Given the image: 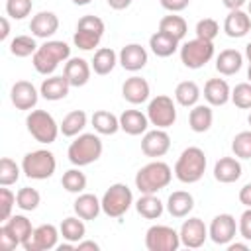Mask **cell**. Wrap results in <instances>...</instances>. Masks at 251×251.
I'll return each instance as SVG.
<instances>
[{"label": "cell", "instance_id": "836d02e7", "mask_svg": "<svg viewBox=\"0 0 251 251\" xmlns=\"http://www.w3.org/2000/svg\"><path fill=\"white\" fill-rule=\"evenodd\" d=\"M86 120L88 118H86V114L82 110H73L63 118V122L59 124V129H61V133L65 137H76L86 127Z\"/></svg>", "mask_w": 251, "mask_h": 251}, {"label": "cell", "instance_id": "be15d7a7", "mask_svg": "<svg viewBox=\"0 0 251 251\" xmlns=\"http://www.w3.org/2000/svg\"><path fill=\"white\" fill-rule=\"evenodd\" d=\"M249 14H251V2H249Z\"/></svg>", "mask_w": 251, "mask_h": 251}, {"label": "cell", "instance_id": "f907efd6", "mask_svg": "<svg viewBox=\"0 0 251 251\" xmlns=\"http://www.w3.org/2000/svg\"><path fill=\"white\" fill-rule=\"evenodd\" d=\"M159 2H161V6H163L165 10H169L171 14L182 12V10L188 8V4H190V0H159Z\"/></svg>", "mask_w": 251, "mask_h": 251}, {"label": "cell", "instance_id": "ffe728a7", "mask_svg": "<svg viewBox=\"0 0 251 251\" xmlns=\"http://www.w3.org/2000/svg\"><path fill=\"white\" fill-rule=\"evenodd\" d=\"M251 29V16L245 14L243 10H229V14L226 16V22H224V31L227 37H233V39H239V37H245Z\"/></svg>", "mask_w": 251, "mask_h": 251}, {"label": "cell", "instance_id": "e0dca14e", "mask_svg": "<svg viewBox=\"0 0 251 251\" xmlns=\"http://www.w3.org/2000/svg\"><path fill=\"white\" fill-rule=\"evenodd\" d=\"M147 59H149V55H147L145 47H141L139 43H127V45H124L122 51H120V55H118V63L126 71H129V73L141 71L147 65Z\"/></svg>", "mask_w": 251, "mask_h": 251}, {"label": "cell", "instance_id": "4316f807", "mask_svg": "<svg viewBox=\"0 0 251 251\" xmlns=\"http://www.w3.org/2000/svg\"><path fill=\"white\" fill-rule=\"evenodd\" d=\"M69 80L63 76H49L41 82L39 86V94L45 98V100H51V102H57V100H63L67 94H69Z\"/></svg>", "mask_w": 251, "mask_h": 251}, {"label": "cell", "instance_id": "8fae6325", "mask_svg": "<svg viewBox=\"0 0 251 251\" xmlns=\"http://www.w3.org/2000/svg\"><path fill=\"white\" fill-rule=\"evenodd\" d=\"M180 245V235L171 226H151L145 231V247L149 251H176Z\"/></svg>", "mask_w": 251, "mask_h": 251}, {"label": "cell", "instance_id": "d590c367", "mask_svg": "<svg viewBox=\"0 0 251 251\" xmlns=\"http://www.w3.org/2000/svg\"><path fill=\"white\" fill-rule=\"evenodd\" d=\"M175 100L180 106H184V108L196 106L198 100H200V88H198V84L194 80H182V82H178L176 88H175Z\"/></svg>", "mask_w": 251, "mask_h": 251}, {"label": "cell", "instance_id": "7c38bea8", "mask_svg": "<svg viewBox=\"0 0 251 251\" xmlns=\"http://www.w3.org/2000/svg\"><path fill=\"white\" fill-rule=\"evenodd\" d=\"M59 235H61V231L53 224H41V226L33 227L31 235L22 243V247L25 251H49V249L57 247Z\"/></svg>", "mask_w": 251, "mask_h": 251}, {"label": "cell", "instance_id": "6f0895ef", "mask_svg": "<svg viewBox=\"0 0 251 251\" xmlns=\"http://www.w3.org/2000/svg\"><path fill=\"white\" fill-rule=\"evenodd\" d=\"M227 249H229V251H235V249H239V251H247L249 247H247V243H231V241H229V243H227Z\"/></svg>", "mask_w": 251, "mask_h": 251}, {"label": "cell", "instance_id": "d6986e66", "mask_svg": "<svg viewBox=\"0 0 251 251\" xmlns=\"http://www.w3.org/2000/svg\"><path fill=\"white\" fill-rule=\"evenodd\" d=\"M149 94H151V88L143 76L133 75V76L126 78V82L122 84V96L129 104H143L149 100Z\"/></svg>", "mask_w": 251, "mask_h": 251}, {"label": "cell", "instance_id": "d4e9b609", "mask_svg": "<svg viewBox=\"0 0 251 251\" xmlns=\"http://www.w3.org/2000/svg\"><path fill=\"white\" fill-rule=\"evenodd\" d=\"M194 208V198L186 190H175L167 198V212L173 218H186Z\"/></svg>", "mask_w": 251, "mask_h": 251}, {"label": "cell", "instance_id": "4fadbf2b", "mask_svg": "<svg viewBox=\"0 0 251 251\" xmlns=\"http://www.w3.org/2000/svg\"><path fill=\"white\" fill-rule=\"evenodd\" d=\"M178 235H180V245L188 249H198L208 239V227L200 218H188L182 222Z\"/></svg>", "mask_w": 251, "mask_h": 251}, {"label": "cell", "instance_id": "ba28073f", "mask_svg": "<svg viewBox=\"0 0 251 251\" xmlns=\"http://www.w3.org/2000/svg\"><path fill=\"white\" fill-rule=\"evenodd\" d=\"M104 29H106V25L98 16H82L76 24L73 43L82 51H90V49L98 47V43L104 35Z\"/></svg>", "mask_w": 251, "mask_h": 251}, {"label": "cell", "instance_id": "7402d4cb", "mask_svg": "<svg viewBox=\"0 0 251 251\" xmlns=\"http://www.w3.org/2000/svg\"><path fill=\"white\" fill-rule=\"evenodd\" d=\"M204 98L210 106H224L231 100V88L224 78H210L204 84Z\"/></svg>", "mask_w": 251, "mask_h": 251}, {"label": "cell", "instance_id": "f546056e", "mask_svg": "<svg viewBox=\"0 0 251 251\" xmlns=\"http://www.w3.org/2000/svg\"><path fill=\"white\" fill-rule=\"evenodd\" d=\"M178 39H175L173 35H169V33H165V31H155L151 37H149V47H151V51L157 55V57H171L176 49H180L178 47Z\"/></svg>", "mask_w": 251, "mask_h": 251}, {"label": "cell", "instance_id": "1f68e13d", "mask_svg": "<svg viewBox=\"0 0 251 251\" xmlns=\"http://www.w3.org/2000/svg\"><path fill=\"white\" fill-rule=\"evenodd\" d=\"M116 63H118L116 51H114L112 47H100V49L94 53V59H92V65H90V67H92V71H94L96 75L104 76V75H110V73L114 71Z\"/></svg>", "mask_w": 251, "mask_h": 251}, {"label": "cell", "instance_id": "484cf974", "mask_svg": "<svg viewBox=\"0 0 251 251\" xmlns=\"http://www.w3.org/2000/svg\"><path fill=\"white\" fill-rule=\"evenodd\" d=\"M241 67H243V55L237 49H224L216 57V71L224 76H231L239 73Z\"/></svg>", "mask_w": 251, "mask_h": 251}, {"label": "cell", "instance_id": "f6af8a7d", "mask_svg": "<svg viewBox=\"0 0 251 251\" xmlns=\"http://www.w3.org/2000/svg\"><path fill=\"white\" fill-rule=\"evenodd\" d=\"M31 6V0H6V14L12 20H24L25 16H29Z\"/></svg>", "mask_w": 251, "mask_h": 251}, {"label": "cell", "instance_id": "603a6c76", "mask_svg": "<svg viewBox=\"0 0 251 251\" xmlns=\"http://www.w3.org/2000/svg\"><path fill=\"white\" fill-rule=\"evenodd\" d=\"M241 176V163L237 157H222L214 165V178L224 184H231Z\"/></svg>", "mask_w": 251, "mask_h": 251}, {"label": "cell", "instance_id": "60d3db41", "mask_svg": "<svg viewBox=\"0 0 251 251\" xmlns=\"http://www.w3.org/2000/svg\"><path fill=\"white\" fill-rule=\"evenodd\" d=\"M39 202H41V194L31 186H24V188H20L16 192V206L20 210H24V212L35 210L39 206Z\"/></svg>", "mask_w": 251, "mask_h": 251}, {"label": "cell", "instance_id": "7bdbcfd3", "mask_svg": "<svg viewBox=\"0 0 251 251\" xmlns=\"http://www.w3.org/2000/svg\"><path fill=\"white\" fill-rule=\"evenodd\" d=\"M231 151L237 159H251V129L239 131L231 141Z\"/></svg>", "mask_w": 251, "mask_h": 251}, {"label": "cell", "instance_id": "277c9868", "mask_svg": "<svg viewBox=\"0 0 251 251\" xmlns=\"http://www.w3.org/2000/svg\"><path fill=\"white\" fill-rule=\"evenodd\" d=\"M102 149H104L102 139L96 133H80L69 145L67 157L75 167H86L100 159Z\"/></svg>", "mask_w": 251, "mask_h": 251}, {"label": "cell", "instance_id": "7dc6e473", "mask_svg": "<svg viewBox=\"0 0 251 251\" xmlns=\"http://www.w3.org/2000/svg\"><path fill=\"white\" fill-rule=\"evenodd\" d=\"M14 204H16V194H14L10 188L2 186V188H0V220H2V222H6V220L12 216Z\"/></svg>", "mask_w": 251, "mask_h": 251}, {"label": "cell", "instance_id": "9c48e42d", "mask_svg": "<svg viewBox=\"0 0 251 251\" xmlns=\"http://www.w3.org/2000/svg\"><path fill=\"white\" fill-rule=\"evenodd\" d=\"M214 57V43L212 41H206V39H200V37H194V39H188L186 43L180 45V63L186 67V69H202L206 63H210Z\"/></svg>", "mask_w": 251, "mask_h": 251}, {"label": "cell", "instance_id": "6125c7cd", "mask_svg": "<svg viewBox=\"0 0 251 251\" xmlns=\"http://www.w3.org/2000/svg\"><path fill=\"white\" fill-rule=\"evenodd\" d=\"M247 122H249V126H251V114H249V118H247Z\"/></svg>", "mask_w": 251, "mask_h": 251}, {"label": "cell", "instance_id": "cb8c5ba5", "mask_svg": "<svg viewBox=\"0 0 251 251\" xmlns=\"http://www.w3.org/2000/svg\"><path fill=\"white\" fill-rule=\"evenodd\" d=\"M147 126L149 118L139 110H126L120 116V129H124L127 135H141L147 131Z\"/></svg>", "mask_w": 251, "mask_h": 251}, {"label": "cell", "instance_id": "83f0119b", "mask_svg": "<svg viewBox=\"0 0 251 251\" xmlns=\"http://www.w3.org/2000/svg\"><path fill=\"white\" fill-rule=\"evenodd\" d=\"M73 210L78 218L82 220H96L98 214L102 212V202L94 196V194H88V192H80L78 198L75 200L73 204Z\"/></svg>", "mask_w": 251, "mask_h": 251}, {"label": "cell", "instance_id": "8d00e7d4", "mask_svg": "<svg viewBox=\"0 0 251 251\" xmlns=\"http://www.w3.org/2000/svg\"><path fill=\"white\" fill-rule=\"evenodd\" d=\"M2 226H6V229L20 241V243H24L29 235H31V231H33V227H31V222L25 218V216H22V214H16V216H10Z\"/></svg>", "mask_w": 251, "mask_h": 251}, {"label": "cell", "instance_id": "816d5d0a", "mask_svg": "<svg viewBox=\"0 0 251 251\" xmlns=\"http://www.w3.org/2000/svg\"><path fill=\"white\" fill-rule=\"evenodd\" d=\"M239 202L245 208H251V182H247L241 190H239Z\"/></svg>", "mask_w": 251, "mask_h": 251}, {"label": "cell", "instance_id": "ac0fdd59", "mask_svg": "<svg viewBox=\"0 0 251 251\" xmlns=\"http://www.w3.org/2000/svg\"><path fill=\"white\" fill-rule=\"evenodd\" d=\"M90 71L92 67L88 65V61H84L82 57H71L67 63H65V78L69 80L71 86L78 88V86H84L88 80H90Z\"/></svg>", "mask_w": 251, "mask_h": 251}, {"label": "cell", "instance_id": "b9f144b4", "mask_svg": "<svg viewBox=\"0 0 251 251\" xmlns=\"http://www.w3.org/2000/svg\"><path fill=\"white\" fill-rule=\"evenodd\" d=\"M20 173H22V169L16 165V161H12L10 157H2V161H0V184L2 186L16 184L20 178Z\"/></svg>", "mask_w": 251, "mask_h": 251}, {"label": "cell", "instance_id": "11a10c76", "mask_svg": "<svg viewBox=\"0 0 251 251\" xmlns=\"http://www.w3.org/2000/svg\"><path fill=\"white\" fill-rule=\"evenodd\" d=\"M222 4L227 10H241V6L245 4V0H222Z\"/></svg>", "mask_w": 251, "mask_h": 251}, {"label": "cell", "instance_id": "7a4b0ae2", "mask_svg": "<svg viewBox=\"0 0 251 251\" xmlns=\"http://www.w3.org/2000/svg\"><path fill=\"white\" fill-rule=\"evenodd\" d=\"M173 180V171L163 161H151L143 165L135 175V188L141 194H157Z\"/></svg>", "mask_w": 251, "mask_h": 251}, {"label": "cell", "instance_id": "94428289", "mask_svg": "<svg viewBox=\"0 0 251 251\" xmlns=\"http://www.w3.org/2000/svg\"><path fill=\"white\" fill-rule=\"evenodd\" d=\"M247 78H249V82H251V65H249V69H247Z\"/></svg>", "mask_w": 251, "mask_h": 251}, {"label": "cell", "instance_id": "44dd1931", "mask_svg": "<svg viewBox=\"0 0 251 251\" xmlns=\"http://www.w3.org/2000/svg\"><path fill=\"white\" fill-rule=\"evenodd\" d=\"M59 29V18L53 12H37L29 22V31L33 37L47 39Z\"/></svg>", "mask_w": 251, "mask_h": 251}, {"label": "cell", "instance_id": "6da1fadb", "mask_svg": "<svg viewBox=\"0 0 251 251\" xmlns=\"http://www.w3.org/2000/svg\"><path fill=\"white\" fill-rule=\"evenodd\" d=\"M69 59H71V47L65 41H57V39L45 41L31 55L33 69L39 75H45V76L47 75H53L55 69L59 67V63H67Z\"/></svg>", "mask_w": 251, "mask_h": 251}, {"label": "cell", "instance_id": "9f6ffc18", "mask_svg": "<svg viewBox=\"0 0 251 251\" xmlns=\"http://www.w3.org/2000/svg\"><path fill=\"white\" fill-rule=\"evenodd\" d=\"M0 24H2L0 41H6V39H8V35H10V24H8V18H2V20H0Z\"/></svg>", "mask_w": 251, "mask_h": 251}, {"label": "cell", "instance_id": "680465c9", "mask_svg": "<svg viewBox=\"0 0 251 251\" xmlns=\"http://www.w3.org/2000/svg\"><path fill=\"white\" fill-rule=\"evenodd\" d=\"M245 57H247V61H249V65H251V43L245 45Z\"/></svg>", "mask_w": 251, "mask_h": 251}, {"label": "cell", "instance_id": "3957f363", "mask_svg": "<svg viewBox=\"0 0 251 251\" xmlns=\"http://www.w3.org/2000/svg\"><path fill=\"white\" fill-rule=\"evenodd\" d=\"M206 155L200 147H186L175 163V176L184 184H194L204 176Z\"/></svg>", "mask_w": 251, "mask_h": 251}, {"label": "cell", "instance_id": "52a82bcc", "mask_svg": "<svg viewBox=\"0 0 251 251\" xmlns=\"http://www.w3.org/2000/svg\"><path fill=\"white\" fill-rule=\"evenodd\" d=\"M102 202V212L108 216V218H122L133 204V194H131V188L124 182H116L112 184L104 196L100 198Z\"/></svg>", "mask_w": 251, "mask_h": 251}, {"label": "cell", "instance_id": "bcb514c9", "mask_svg": "<svg viewBox=\"0 0 251 251\" xmlns=\"http://www.w3.org/2000/svg\"><path fill=\"white\" fill-rule=\"evenodd\" d=\"M218 33H220V25H218V22L212 20V18H204V20H200V22L196 24V37H200V39L214 41Z\"/></svg>", "mask_w": 251, "mask_h": 251}, {"label": "cell", "instance_id": "db71d44e", "mask_svg": "<svg viewBox=\"0 0 251 251\" xmlns=\"http://www.w3.org/2000/svg\"><path fill=\"white\" fill-rule=\"evenodd\" d=\"M106 2L112 10H126L131 4V0H106Z\"/></svg>", "mask_w": 251, "mask_h": 251}, {"label": "cell", "instance_id": "e575fe53", "mask_svg": "<svg viewBox=\"0 0 251 251\" xmlns=\"http://www.w3.org/2000/svg\"><path fill=\"white\" fill-rule=\"evenodd\" d=\"M135 210L145 220H157V218H161L165 206L155 194H141L139 200L135 202Z\"/></svg>", "mask_w": 251, "mask_h": 251}, {"label": "cell", "instance_id": "f35d334b", "mask_svg": "<svg viewBox=\"0 0 251 251\" xmlns=\"http://www.w3.org/2000/svg\"><path fill=\"white\" fill-rule=\"evenodd\" d=\"M61 184H63V188H65L67 192L80 194V192L86 188V175L80 171V167H76V169H69L67 173H63Z\"/></svg>", "mask_w": 251, "mask_h": 251}, {"label": "cell", "instance_id": "4dcf8cb0", "mask_svg": "<svg viewBox=\"0 0 251 251\" xmlns=\"http://www.w3.org/2000/svg\"><path fill=\"white\" fill-rule=\"evenodd\" d=\"M59 231L63 235L65 241H71V243H78L84 239V233H86V226H84V220L78 218V216H69L61 222L59 226Z\"/></svg>", "mask_w": 251, "mask_h": 251}, {"label": "cell", "instance_id": "681fc988", "mask_svg": "<svg viewBox=\"0 0 251 251\" xmlns=\"http://www.w3.org/2000/svg\"><path fill=\"white\" fill-rule=\"evenodd\" d=\"M18 245H22V243L6 229V226H2V227H0V247H2L4 251H12V249H16Z\"/></svg>", "mask_w": 251, "mask_h": 251}, {"label": "cell", "instance_id": "5bb4252c", "mask_svg": "<svg viewBox=\"0 0 251 251\" xmlns=\"http://www.w3.org/2000/svg\"><path fill=\"white\" fill-rule=\"evenodd\" d=\"M235 231H237L235 218L231 214H218L208 227V237L216 245H227L235 237Z\"/></svg>", "mask_w": 251, "mask_h": 251}, {"label": "cell", "instance_id": "f1b7e54d", "mask_svg": "<svg viewBox=\"0 0 251 251\" xmlns=\"http://www.w3.org/2000/svg\"><path fill=\"white\" fill-rule=\"evenodd\" d=\"M212 122H214V114H212V108L210 104H196L192 106L190 114H188V126L194 133H204L212 127Z\"/></svg>", "mask_w": 251, "mask_h": 251}, {"label": "cell", "instance_id": "30bf717a", "mask_svg": "<svg viewBox=\"0 0 251 251\" xmlns=\"http://www.w3.org/2000/svg\"><path fill=\"white\" fill-rule=\"evenodd\" d=\"M147 118H149V124L155 127H161V129L171 127L176 122V106L173 98L167 94L155 96L147 106Z\"/></svg>", "mask_w": 251, "mask_h": 251}, {"label": "cell", "instance_id": "8992f818", "mask_svg": "<svg viewBox=\"0 0 251 251\" xmlns=\"http://www.w3.org/2000/svg\"><path fill=\"white\" fill-rule=\"evenodd\" d=\"M25 126H27V131L29 135L39 141V143H53L59 135V124L55 122V118L45 112V110H31L25 118Z\"/></svg>", "mask_w": 251, "mask_h": 251}, {"label": "cell", "instance_id": "74e56055", "mask_svg": "<svg viewBox=\"0 0 251 251\" xmlns=\"http://www.w3.org/2000/svg\"><path fill=\"white\" fill-rule=\"evenodd\" d=\"M159 31H165V33H169V35H173L175 39L180 41V39H184V35L188 31V25H186L184 18L171 14V16H165V18L159 20Z\"/></svg>", "mask_w": 251, "mask_h": 251}, {"label": "cell", "instance_id": "91938a15", "mask_svg": "<svg viewBox=\"0 0 251 251\" xmlns=\"http://www.w3.org/2000/svg\"><path fill=\"white\" fill-rule=\"evenodd\" d=\"M92 0H73V4H76V6H86V4H90Z\"/></svg>", "mask_w": 251, "mask_h": 251}, {"label": "cell", "instance_id": "5b68a950", "mask_svg": "<svg viewBox=\"0 0 251 251\" xmlns=\"http://www.w3.org/2000/svg\"><path fill=\"white\" fill-rule=\"evenodd\" d=\"M55 169H57L55 155L47 149L29 151L22 159V173L33 180H45V178L53 176Z\"/></svg>", "mask_w": 251, "mask_h": 251}, {"label": "cell", "instance_id": "9a60e30c", "mask_svg": "<svg viewBox=\"0 0 251 251\" xmlns=\"http://www.w3.org/2000/svg\"><path fill=\"white\" fill-rule=\"evenodd\" d=\"M169 149H171V137H169V133L165 129L155 127V129L143 133V139H141V151H143V155L157 159V157L167 155Z\"/></svg>", "mask_w": 251, "mask_h": 251}, {"label": "cell", "instance_id": "ab89813d", "mask_svg": "<svg viewBox=\"0 0 251 251\" xmlns=\"http://www.w3.org/2000/svg\"><path fill=\"white\" fill-rule=\"evenodd\" d=\"M37 47H39V45L35 43L33 35H16V37L10 41V53H12L14 57H20V59L33 55V53L37 51Z\"/></svg>", "mask_w": 251, "mask_h": 251}, {"label": "cell", "instance_id": "f5cc1de1", "mask_svg": "<svg viewBox=\"0 0 251 251\" xmlns=\"http://www.w3.org/2000/svg\"><path fill=\"white\" fill-rule=\"evenodd\" d=\"M76 249H78V251H86V249L98 251V249H100V245H98L96 241H88V239H82V241H78V243H76Z\"/></svg>", "mask_w": 251, "mask_h": 251}, {"label": "cell", "instance_id": "d6a6232c", "mask_svg": "<svg viewBox=\"0 0 251 251\" xmlns=\"http://www.w3.org/2000/svg\"><path fill=\"white\" fill-rule=\"evenodd\" d=\"M92 126L100 135H114L120 129V118L108 110H98L92 114Z\"/></svg>", "mask_w": 251, "mask_h": 251}, {"label": "cell", "instance_id": "c3c4849f", "mask_svg": "<svg viewBox=\"0 0 251 251\" xmlns=\"http://www.w3.org/2000/svg\"><path fill=\"white\" fill-rule=\"evenodd\" d=\"M237 231L245 241H251V208H247L241 216H239V224H237Z\"/></svg>", "mask_w": 251, "mask_h": 251}, {"label": "cell", "instance_id": "ee69618b", "mask_svg": "<svg viewBox=\"0 0 251 251\" xmlns=\"http://www.w3.org/2000/svg\"><path fill=\"white\" fill-rule=\"evenodd\" d=\"M231 102L241 110H251V82H239L231 90Z\"/></svg>", "mask_w": 251, "mask_h": 251}, {"label": "cell", "instance_id": "2e32d148", "mask_svg": "<svg viewBox=\"0 0 251 251\" xmlns=\"http://www.w3.org/2000/svg\"><path fill=\"white\" fill-rule=\"evenodd\" d=\"M10 100L18 110H33L39 100V92L29 80H18L10 90Z\"/></svg>", "mask_w": 251, "mask_h": 251}]
</instances>
